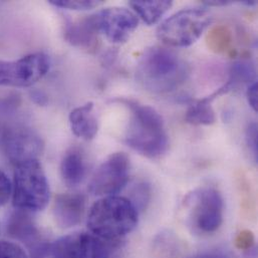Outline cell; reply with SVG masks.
Wrapping results in <instances>:
<instances>
[{"mask_svg": "<svg viewBox=\"0 0 258 258\" xmlns=\"http://www.w3.org/2000/svg\"><path fill=\"white\" fill-rule=\"evenodd\" d=\"M95 15L100 33L112 43L126 42L139 24L137 15L123 7L106 8Z\"/></svg>", "mask_w": 258, "mask_h": 258, "instance_id": "10", "label": "cell"}, {"mask_svg": "<svg viewBox=\"0 0 258 258\" xmlns=\"http://www.w3.org/2000/svg\"><path fill=\"white\" fill-rule=\"evenodd\" d=\"M12 196V185L4 172L0 170V207L5 205Z\"/></svg>", "mask_w": 258, "mask_h": 258, "instance_id": "28", "label": "cell"}, {"mask_svg": "<svg viewBox=\"0 0 258 258\" xmlns=\"http://www.w3.org/2000/svg\"><path fill=\"white\" fill-rule=\"evenodd\" d=\"M255 244V236L250 230L240 231L235 238V246L239 250H250Z\"/></svg>", "mask_w": 258, "mask_h": 258, "instance_id": "27", "label": "cell"}, {"mask_svg": "<svg viewBox=\"0 0 258 258\" xmlns=\"http://www.w3.org/2000/svg\"><path fill=\"white\" fill-rule=\"evenodd\" d=\"M86 198L79 193L59 194L53 203V215L60 228H72L78 225L85 214Z\"/></svg>", "mask_w": 258, "mask_h": 258, "instance_id": "11", "label": "cell"}, {"mask_svg": "<svg viewBox=\"0 0 258 258\" xmlns=\"http://www.w3.org/2000/svg\"><path fill=\"white\" fill-rule=\"evenodd\" d=\"M150 196H151L150 186L147 183L142 182L134 186V188L131 191L129 199L137 207V209L140 211L147 207L150 201Z\"/></svg>", "mask_w": 258, "mask_h": 258, "instance_id": "23", "label": "cell"}, {"mask_svg": "<svg viewBox=\"0 0 258 258\" xmlns=\"http://www.w3.org/2000/svg\"><path fill=\"white\" fill-rule=\"evenodd\" d=\"M0 146L14 166L30 160H38L44 147L35 131L17 122L4 131L0 137Z\"/></svg>", "mask_w": 258, "mask_h": 258, "instance_id": "9", "label": "cell"}, {"mask_svg": "<svg viewBox=\"0 0 258 258\" xmlns=\"http://www.w3.org/2000/svg\"><path fill=\"white\" fill-rule=\"evenodd\" d=\"M20 105L21 99L18 95L0 97V137L4 131L16 122V114Z\"/></svg>", "mask_w": 258, "mask_h": 258, "instance_id": "19", "label": "cell"}, {"mask_svg": "<svg viewBox=\"0 0 258 258\" xmlns=\"http://www.w3.org/2000/svg\"><path fill=\"white\" fill-rule=\"evenodd\" d=\"M49 3L55 7L71 10H91L104 2L102 0H49Z\"/></svg>", "mask_w": 258, "mask_h": 258, "instance_id": "22", "label": "cell"}, {"mask_svg": "<svg viewBox=\"0 0 258 258\" xmlns=\"http://www.w3.org/2000/svg\"><path fill=\"white\" fill-rule=\"evenodd\" d=\"M130 159L123 152L112 154L95 171L89 184V191L94 196H115L129 181Z\"/></svg>", "mask_w": 258, "mask_h": 258, "instance_id": "8", "label": "cell"}, {"mask_svg": "<svg viewBox=\"0 0 258 258\" xmlns=\"http://www.w3.org/2000/svg\"><path fill=\"white\" fill-rule=\"evenodd\" d=\"M189 76L187 62L172 49L152 46L141 55L136 77L141 86L154 94H166L180 87Z\"/></svg>", "mask_w": 258, "mask_h": 258, "instance_id": "1", "label": "cell"}, {"mask_svg": "<svg viewBox=\"0 0 258 258\" xmlns=\"http://www.w3.org/2000/svg\"><path fill=\"white\" fill-rule=\"evenodd\" d=\"M131 111L125 141L131 149L149 159H157L167 152L169 138L161 115L152 107L123 100Z\"/></svg>", "mask_w": 258, "mask_h": 258, "instance_id": "2", "label": "cell"}, {"mask_svg": "<svg viewBox=\"0 0 258 258\" xmlns=\"http://www.w3.org/2000/svg\"><path fill=\"white\" fill-rule=\"evenodd\" d=\"M254 82H256V70L253 63L248 60H239L232 64L230 79L227 82L230 90L234 86L252 84Z\"/></svg>", "mask_w": 258, "mask_h": 258, "instance_id": "20", "label": "cell"}, {"mask_svg": "<svg viewBox=\"0 0 258 258\" xmlns=\"http://www.w3.org/2000/svg\"><path fill=\"white\" fill-rule=\"evenodd\" d=\"M202 3L207 7H219V6H226V5L230 4L231 1H224V0L207 1V0H204V1H202Z\"/></svg>", "mask_w": 258, "mask_h": 258, "instance_id": "31", "label": "cell"}, {"mask_svg": "<svg viewBox=\"0 0 258 258\" xmlns=\"http://www.w3.org/2000/svg\"><path fill=\"white\" fill-rule=\"evenodd\" d=\"M60 173L63 183L70 188L83 183L87 173V164L80 149L72 148L64 154L60 164Z\"/></svg>", "mask_w": 258, "mask_h": 258, "instance_id": "15", "label": "cell"}, {"mask_svg": "<svg viewBox=\"0 0 258 258\" xmlns=\"http://www.w3.org/2000/svg\"><path fill=\"white\" fill-rule=\"evenodd\" d=\"M173 241L174 240L168 234H162L159 237V239L156 241V250L158 252L159 257H172L174 252H176V250L178 249V247H176V245L172 243Z\"/></svg>", "mask_w": 258, "mask_h": 258, "instance_id": "24", "label": "cell"}, {"mask_svg": "<svg viewBox=\"0 0 258 258\" xmlns=\"http://www.w3.org/2000/svg\"><path fill=\"white\" fill-rule=\"evenodd\" d=\"M246 98L249 106L254 112H257V83L254 82L248 86Z\"/></svg>", "mask_w": 258, "mask_h": 258, "instance_id": "29", "label": "cell"}, {"mask_svg": "<svg viewBox=\"0 0 258 258\" xmlns=\"http://www.w3.org/2000/svg\"><path fill=\"white\" fill-rule=\"evenodd\" d=\"M6 231L10 237L27 245L35 248L40 245V233L29 212L19 209L12 212L7 218Z\"/></svg>", "mask_w": 258, "mask_h": 258, "instance_id": "13", "label": "cell"}, {"mask_svg": "<svg viewBox=\"0 0 258 258\" xmlns=\"http://www.w3.org/2000/svg\"><path fill=\"white\" fill-rule=\"evenodd\" d=\"M91 258H123L120 241H108L94 235Z\"/></svg>", "mask_w": 258, "mask_h": 258, "instance_id": "21", "label": "cell"}, {"mask_svg": "<svg viewBox=\"0 0 258 258\" xmlns=\"http://www.w3.org/2000/svg\"><path fill=\"white\" fill-rule=\"evenodd\" d=\"M0 258H28V256L20 245L9 241H0Z\"/></svg>", "mask_w": 258, "mask_h": 258, "instance_id": "25", "label": "cell"}, {"mask_svg": "<svg viewBox=\"0 0 258 258\" xmlns=\"http://www.w3.org/2000/svg\"><path fill=\"white\" fill-rule=\"evenodd\" d=\"M70 125L77 137L86 141L93 140L99 131L98 120L94 114V103L89 102L74 109L70 114Z\"/></svg>", "mask_w": 258, "mask_h": 258, "instance_id": "14", "label": "cell"}, {"mask_svg": "<svg viewBox=\"0 0 258 258\" xmlns=\"http://www.w3.org/2000/svg\"><path fill=\"white\" fill-rule=\"evenodd\" d=\"M233 34L226 25L213 26L206 35V44L208 48L215 53L231 52Z\"/></svg>", "mask_w": 258, "mask_h": 258, "instance_id": "18", "label": "cell"}, {"mask_svg": "<svg viewBox=\"0 0 258 258\" xmlns=\"http://www.w3.org/2000/svg\"><path fill=\"white\" fill-rule=\"evenodd\" d=\"M139 210L129 198L107 196L90 209L88 227L93 235L108 241H120L138 225Z\"/></svg>", "mask_w": 258, "mask_h": 258, "instance_id": "3", "label": "cell"}, {"mask_svg": "<svg viewBox=\"0 0 258 258\" xmlns=\"http://www.w3.org/2000/svg\"><path fill=\"white\" fill-rule=\"evenodd\" d=\"M228 91H230V88L226 83L223 87L218 89L211 96L201 100H197L194 103H192L186 112V116H185L186 122L192 125H197V126L213 125L216 121V117L211 104L213 100H215L218 96Z\"/></svg>", "mask_w": 258, "mask_h": 258, "instance_id": "16", "label": "cell"}, {"mask_svg": "<svg viewBox=\"0 0 258 258\" xmlns=\"http://www.w3.org/2000/svg\"><path fill=\"white\" fill-rule=\"evenodd\" d=\"M212 21L206 8L182 9L165 19L157 29V37L167 45L187 47L195 43Z\"/></svg>", "mask_w": 258, "mask_h": 258, "instance_id": "6", "label": "cell"}, {"mask_svg": "<svg viewBox=\"0 0 258 258\" xmlns=\"http://www.w3.org/2000/svg\"><path fill=\"white\" fill-rule=\"evenodd\" d=\"M183 211L185 221L193 232L211 234L222 225L224 200L217 189L201 187L186 196Z\"/></svg>", "mask_w": 258, "mask_h": 258, "instance_id": "5", "label": "cell"}, {"mask_svg": "<svg viewBox=\"0 0 258 258\" xmlns=\"http://www.w3.org/2000/svg\"><path fill=\"white\" fill-rule=\"evenodd\" d=\"M188 258H230L229 255L220 249H212V250H206L199 253H196L192 256Z\"/></svg>", "mask_w": 258, "mask_h": 258, "instance_id": "30", "label": "cell"}, {"mask_svg": "<svg viewBox=\"0 0 258 258\" xmlns=\"http://www.w3.org/2000/svg\"><path fill=\"white\" fill-rule=\"evenodd\" d=\"M245 142L254 162L257 161V125L255 122L248 124L245 130Z\"/></svg>", "mask_w": 258, "mask_h": 258, "instance_id": "26", "label": "cell"}, {"mask_svg": "<svg viewBox=\"0 0 258 258\" xmlns=\"http://www.w3.org/2000/svg\"><path fill=\"white\" fill-rule=\"evenodd\" d=\"M50 197L46 175L38 160L15 165L12 201L16 209L26 212L43 210Z\"/></svg>", "mask_w": 258, "mask_h": 258, "instance_id": "4", "label": "cell"}, {"mask_svg": "<svg viewBox=\"0 0 258 258\" xmlns=\"http://www.w3.org/2000/svg\"><path fill=\"white\" fill-rule=\"evenodd\" d=\"M99 35L100 31L95 14L68 23L64 30V37L71 44L87 50L98 48Z\"/></svg>", "mask_w": 258, "mask_h": 258, "instance_id": "12", "label": "cell"}, {"mask_svg": "<svg viewBox=\"0 0 258 258\" xmlns=\"http://www.w3.org/2000/svg\"><path fill=\"white\" fill-rule=\"evenodd\" d=\"M173 1H144V0H132L130 6L138 14L142 20L148 24L153 25L157 23L162 16L172 7Z\"/></svg>", "mask_w": 258, "mask_h": 258, "instance_id": "17", "label": "cell"}, {"mask_svg": "<svg viewBox=\"0 0 258 258\" xmlns=\"http://www.w3.org/2000/svg\"><path fill=\"white\" fill-rule=\"evenodd\" d=\"M50 58L35 52L17 60H0V87L27 88L41 80L49 71Z\"/></svg>", "mask_w": 258, "mask_h": 258, "instance_id": "7", "label": "cell"}]
</instances>
